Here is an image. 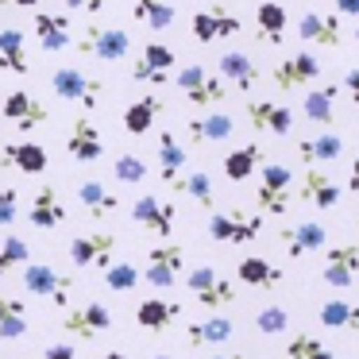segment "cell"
<instances>
[{
    "instance_id": "cell-1",
    "label": "cell",
    "mask_w": 359,
    "mask_h": 359,
    "mask_svg": "<svg viewBox=\"0 0 359 359\" xmlns=\"http://www.w3.org/2000/svg\"><path fill=\"white\" fill-rule=\"evenodd\" d=\"M78 50L89 58H101V62H120V58H128V50H132V35H128L124 27L89 20L81 39H78Z\"/></svg>"
},
{
    "instance_id": "cell-2",
    "label": "cell",
    "mask_w": 359,
    "mask_h": 359,
    "mask_svg": "<svg viewBox=\"0 0 359 359\" xmlns=\"http://www.w3.org/2000/svg\"><path fill=\"white\" fill-rule=\"evenodd\" d=\"M24 290L32 297H47L58 309H66V305H70V294H74V278L62 271H55L50 263H24Z\"/></svg>"
},
{
    "instance_id": "cell-3",
    "label": "cell",
    "mask_w": 359,
    "mask_h": 359,
    "mask_svg": "<svg viewBox=\"0 0 359 359\" xmlns=\"http://www.w3.org/2000/svg\"><path fill=\"white\" fill-rule=\"evenodd\" d=\"M186 290L194 294L197 305H205V309H224V305L236 302V286L220 271H212L209 263L194 266V271L186 274Z\"/></svg>"
},
{
    "instance_id": "cell-4",
    "label": "cell",
    "mask_w": 359,
    "mask_h": 359,
    "mask_svg": "<svg viewBox=\"0 0 359 359\" xmlns=\"http://www.w3.org/2000/svg\"><path fill=\"white\" fill-rule=\"evenodd\" d=\"M50 89H55V93L62 97V101L78 104L81 112H93L97 104H101V97H104L101 81H93L89 74L74 70V66H58L55 78H50Z\"/></svg>"
},
{
    "instance_id": "cell-5",
    "label": "cell",
    "mask_w": 359,
    "mask_h": 359,
    "mask_svg": "<svg viewBox=\"0 0 359 359\" xmlns=\"http://www.w3.org/2000/svg\"><path fill=\"white\" fill-rule=\"evenodd\" d=\"M174 86H178L182 97H186L189 104H197V109H217V104L224 101V81H220L217 74H209L205 66H182V70L174 74Z\"/></svg>"
},
{
    "instance_id": "cell-6",
    "label": "cell",
    "mask_w": 359,
    "mask_h": 359,
    "mask_svg": "<svg viewBox=\"0 0 359 359\" xmlns=\"http://www.w3.org/2000/svg\"><path fill=\"white\" fill-rule=\"evenodd\" d=\"M259 232H263V217L248 209H228L209 217V236L217 243H251Z\"/></svg>"
},
{
    "instance_id": "cell-7",
    "label": "cell",
    "mask_w": 359,
    "mask_h": 359,
    "mask_svg": "<svg viewBox=\"0 0 359 359\" xmlns=\"http://www.w3.org/2000/svg\"><path fill=\"white\" fill-rule=\"evenodd\" d=\"M66 155H70L74 163H81V166L101 163L104 135H101V128L93 124V116H89V112H78V116H74L70 132H66Z\"/></svg>"
},
{
    "instance_id": "cell-8",
    "label": "cell",
    "mask_w": 359,
    "mask_h": 359,
    "mask_svg": "<svg viewBox=\"0 0 359 359\" xmlns=\"http://www.w3.org/2000/svg\"><path fill=\"white\" fill-rule=\"evenodd\" d=\"M182 266H186V248L182 243H155L147 251V271L140 278H147V286L155 290H170L182 278Z\"/></svg>"
},
{
    "instance_id": "cell-9",
    "label": "cell",
    "mask_w": 359,
    "mask_h": 359,
    "mask_svg": "<svg viewBox=\"0 0 359 359\" xmlns=\"http://www.w3.org/2000/svg\"><path fill=\"white\" fill-rule=\"evenodd\" d=\"M290 178L294 174L286 170L282 163H266L259 170V186H255V205L271 217H282L290 209Z\"/></svg>"
},
{
    "instance_id": "cell-10",
    "label": "cell",
    "mask_w": 359,
    "mask_h": 359,
    "mask_svg": "<svg viewBox=\"0 0 359 359\" xmlns=\"http://www.w3.org/2000/svg\"><path fill=\"white\" fill-rule=\"evenodd\" d=\"M116 236L112 232H89V236H74L70 240V259L74 266L86 271H104L109 263H116Z\"/></svg>"
},
{
    "instance_id": "cell-11",
    "label": "cell",
    "mask_w": 359,
    "mask_h": 359,
    "mask_svg": "<svg viewBox=\"0 0 359 359\" xmlns=\"http://www.w3.org/2000/svg\"><path fill=\"white\" fill-rule=\"evenodd\" d=\"M132 220L143 232L158 236V240L166 243V236H174V224H178V205L147 194V197H140V201H132Z\"/></svg>"
},
{
    "instance_id": "cell-12",
    "label": "cell",
    "mask_w": 359,
    "mask_h": 359,
    "mask_svg": "<svg viewBox=\"0 0 359 359\" xmlns=\"http://www.w3.org/2000/svg\"><path fill=\"white\" fill-rule=\"evenodd\" d=\"M62 328L74 336V340H97L101 332H109L112 328V313L104 309L101 302H86V305H74V309H66L62 317Z\"/></svg>"
},
{
    "instance_id": "cell-13",
    "label": "cell",
    "mask_w": 359,
    "mask_h": 359,
    "mask_svg": "<svg viewBox=\"0 0 359 359\" xmlns=\"http://www.w3.org/2000/svg\"><path fill=\"white\" fill-rule=\"evenodd\" d=\"M170 70H174V50L166 43H147L140 50V58L132 62V81L140 86H166L170 81Z\"/></svg>"
},
{
    "instance_id": "cell-14",
    "label": "cell",
    "mask_w": 359,
    "mask_h": 359,
    "mask_svg": "<svg viewBox=\"0 0 359 359\" xmlns=\"http://www.w3.org/2000/svg\"><path fill=\"white\" fill-rule=\"evenodd\" d=\"M317 78H320V62H317V55H309V50H297V55L282 58V62L274 66V74H271L274 89H282V93L302 89V86H309V81H317Z\"/></svg>"
},
{
    "instance_id": "cell-15",
    "label": "cell",
    "mask_w": 359,
    "mask_h": 359,
    "mask_svg": "<svg viewBox=\"0 0 359 359\" xmlns=\"http://www.w3.org/2000/svg\"><path fill=\"white\" fill-rule=\"evenodd\" d=\"M355 274H359V243H336V248H328L320 282H328L336 290H351Z\"/></svg>"
},
{
    "instance_id": "cell-16",
    "label": "cell",
    "mask_w": 359,
    "mask_h": 359,
    "mask_svg": "<svg viewBox=\"0 0 359 359\" xmlns=\"http://www.w3.org/2000/svg\"><path fill=\"white\" fill-rule=\"evenodd\" d=\"M297 35H302L305 43L336 50L344 43V20L336 16V12H305V16L297 20Z\"/></svg>"
},
{
    "instance_id": "cell-17",
    "label": "cell",
    "mask_w": 359,
    "mask_h": 359,
    "mask_svg": "<svg viewBox=\"0 0 359 359\" xmlns=\"http://www.w3.org/2000/svg\"><path fill=\"white\" fill-rule=\"evenodd\" d=\"M4 120H8V124H16L20 132H32V128H39L43 120L50 116L47 112V104L39 101V97H32L27 93V89H12L8 97H4Z\"/></svg>"
},
{
    "instance_id": "cell-18",
    "label": "cell",
    "mask_w": 359,
    "mask_h": 359,
    "mask_svg": "<svg viewBox=\"0 0 359 359\" xmlns=\"http://www.w3.org/2000/svg\"><path fill=\"white\" fill-rule=\"evenodd\" d=\"M0 163L12 166V170L20 174H47L50 166V155L43 143H32V140H12L0 147Z\"/></svg>"
},
{
    "instance_id": "cell-19",
    "label": "cell",
    "mask_w": 359,
    "mask_h": 359,
    "mask_svg": "<svg viewBox=\"0 0 359 359\" xmlns=\"http://www.w3.org/2000/svg\"><path fill=\"white\" fill-rule=\"evenodd\" d=\"M240 32H243L240 16L224 12L220 4H212V8H205V12H197V16H194V39H197V43L232 39V35H240Z\"/></svg>"
},
{
    "instance_id": "cell-20",
    "label": "cell",
    "mask_w": 359,
    "mask_h": 359,
    "mask_svg": "<svg viewBox=\"0 0 359 359\" xmlns=\"http://www.w3.org/2000/svg\"><path fill=\"white\" fill-rule=\"evenodd\" d=\"M236 278H240L243 286H251V290L274 294V290H282V282H286V271L274 266L271 259H263V255H243L240 263H236Z\"/></svg>"
},
{
    "instance_id": "cell-21",
    "label": "cell",
    "mask_w": 359,
    "mask_h": 359,
    "mask_svg": "<svg viewBox=\"0 0 359 359\" xmlns=\"http://www.w3.org/2000/svg\"><path fill=\"white\" fill-rule=\"evenodd\" d=\"M278 236H282V251H286L290 259H302V255H309V251H317V248H325V243H328L325 224H317V220L290 224V228H282Z\"/></svg>"
},
{
    "instance_id": "cell-22",
    "label": "cell",
    "mask_w": 359,
    "mask_h": 359,
    "mask_svg": "<svg viewBox=\"0 0 359 359\" xmlns=\"http://www.w3.org/2000/svg\"><path fill=\"white\" fill-rule=\"evenodd\" d=\"M186 132H189V143L209 147V143H224L236 132V120L228 112H201V116H189Z\"/></svg>"
},
{
    "instance_id": "cell-23",
    "label": "cell",
    "mask_w": 359,
    "mask_h": 359,
    "mask_svg": "<svg viewBox=\"0 0 359 359\" xmlns=\"http://www.w3.org/2000/svg\"><path fill=\"white\" fill-rule=\"evenodd\" d=\"M27 220H32L35 228H43V232L66 224V205H62V197H58L55 186H39V189H35L32 209H27Z\"/></svg>"
},
{
    "instance_id": "cell-24",
    "label": "cell",
    "mask_w": 359,
    "mask_h": 359,
    "mask_svg": "<svg viewBox=\"0 0 359 359\" xmlns=\"http://www.w3.org/2000/svg\"><path fill=\"white\" fill-rule=\"evenodd\" d=\"M297 197H302L305 205H317V209L328 212V209H336V201H340V186H336V182L328 178L325 170H317V166H305Z\"/></svg>"
},
{
    "instance_id": "cell-25",
    "label": "cell",
    "mask_w": 359,
    "mask_h": 359,
    "mask_svg": "<svg viewBox=\"0 0 359 359\" xmlns=\"http://www.w3.org/2000/svg\"><path fill=\"white\" fill-rule=\"evenodd\" d=\"M248 120L266 135H290V128H294L290 109L278 101H248Z\"/></svg>"
},
{
    "instance_id": "cell-26",
    "label": "cell",
    "mask_w": 359,
    "mask_h": 359,
    "mask_svg": "<svg viewBox=\"0 0 359 359\" xmlns=\"http://www.w3.org/2000/svg\"><path fill=\"white\" fill-rule=\"evenodd\" d=\"M0 70L16 74V78H27L32 74V62H27V39L20 27H0Z\"/></svg>"
},
{
    "instance_id": "cell-27",
    "label": "cell",
    "mask_w": 359,
    "mask_h": 359,
    "mask_svg": "<svg viewBox=\"0 0 359 359\" xmlns=\"http://www.w3.org/2000/svg\"><path fill=\"white\" fill-rule=\"evenodd\" d=\"M220 81H232L240 93H251V86L259 81L255 58H248L243 50H224L220 55Z\"/></svg>"
},
{
    "instance_id": "cell-28",
    "label": "cell",
    "mask_w": 359,
    "mask_h": 359,
    "mask_svg": "<svg viewBox=\"0 0 359 359\" xmlns=\"http://www.w3.org/2000/svg\"><path fill=\"white\" fill-rule=\"evenodd\" d=\"M182 305L178 302H166V297H143L140 309H135V320H140V328H147V332H166V328L178 320Z\"/></svg>"
},
{
    "instance_id": "cell-29",
    "label": "cell",
    "mask_w": 359,
    "mask_h": 359,
    "mask_svg": "<svg viewBox=\"0 0 359 359\" xmlns=\"http://www.w3.org/2000/svg\"><path fill=\"white\" fill-rule=\"evenodd\" d=\"M255 32L266 47H282L286 43V8L278 0H263L255 8Z\"/></svg>"
},
{
    "instance_id": "cell-30",
    "label": "cell",
    "mask_w": 359,
    "mask_h": 359,
    "mask_svg": "<svg viewBox=\"0 0 359 359\" xmlns=\"http://www.w3.org/2000/svg\"><path fill=\"white\" fill-rule=\"evenodd\" d=\"M317 320L325 328H336V332H359V302L328 297V302L317 309Z\"/></svg>"
},
{
    "instance_id": "cell-31",
    "label": "cell",
    "mask_w": 359,
    "mask_h": 359,
    "mask_svg": "<svg viewBox=\"0 0 359 359\" xmlns=\"http://www.w3.org/2000/svg\"><path fill=\"white\" fill-rule=\"evenodd\" d=\"M78 201L86 205V217H89V220H104V217H112V212L120 209V197L112 194L109 186L93 182V178L78 186Z\"/></svg>"
},
{
    "instance_id": "cell-32",
    "label": "cell",
    "mask_w": 359,
    "mask_h": 359,
    "mask_svg": "<svg viewBox=\"0 0 359 359\" xmlns=\"http://www.w3.org/2000/svg\"><path fill=\"white\" fill-rule=\"evenodd\" d=\"M35 35H39V47L43 50H66L70 47V20L62 12H39L35 16Z\"/></svg>"
},
{
    "instance_id": "cell-33",
    "label": "cell",
    "mask_w": 359,
    "mask_h": 359,
    "mask_svg": "<svg viewBox=\"0 0 359 359\" xmlns=\"http://www.w3.org/2000/svg\"><path fill=\"white\" fill-rule=\"evenodd\" d=\"M336 97H340V81H328L305 93V120L309 124H332L336 120Z\"/></svg>"
},
{
    "instance_id": "cell-34",
    "label": "cell",
    "mask_w": 359,
    "mask_h": 359,
    "mask_svg": "<svg viewBox=\"0 0 359 359\" xmlns=\"http://www.w3.org/2000/svg\"><path fill=\"white\" fill-rule=\"evenodd\" d=\"M236 332V325L224 317V313H217V317L201 320V325H189L186 328V344L189 348H212V344H228Z\"/></svg>"
},
{
    "instance_id": "cell-35",
    "label": "cell",
    "mask_w": 359,
    "mask_h": 359,
    "mask_svg": "<svg viewBox=\"0 0 359 359\" xmlns=\"http://www.w3.org/2000/svg\"><path fill=\"white\" fill-rule=\"evenodd\" d=\"M158 112H163V101H158L155 93L132 101V104L124 109V132H128V135H147L151 128H155Z\"/></svg>"
},
{
    "instance_id": "cell-36",
    "label": "cell",
    "mask_w": 359,
    "mask_h": 359,
    "mask_svg": "<svg viewBox=\"0 0 359 359\" xmlns=\"http://www.w3.org/2000/svg\"><path fill=\"white\" fill-rule=\"evenodd\" d=\"M297 155L305 166H320V163H336L344 155V140L336 132L317 135V140H297Z\"/></svg>"
},
{
    "instance_id": "cell-37",
    "label": "cell",
    "mask_w": 359,
    "mask_h": 359,
    "mask_svg": "<svg viewBox=\"0 0 359 359\" xmlns=\"http://www.w3.org/2000/svg\"><path fill=\"white\" fill-rule=\"evenodd\" d=\"M259 163H263L259 143H243V147H236V151H228V155H224V178L240 186V182H248L251 174L259 170Z\"/></svg>"
},
{
    "instance_id": "cell-38",
    "label": "cell",
    "mask_w": 359,
    "mask_h": 359,
    "mask_svg": "<svg viewBox=\"0 0 359 359\" xmlns=\"http://www.w3.org/2000/svg\"><path fill=\"white\" fill-rule=\"evenodd\" d=\"M27 332V302L0 294V340H20Z\"/></svg>"
},
{
    "instance_id": "cell-39",
    "label": "cell",
    "mask_w": 359,
    "mask_h": 359,
    "mask_svg": "<svg viewBox=\"0 0 359 359\" xmlns=\"http://www.w3.org/2000/svg\"><path fill=\"white\" fill-rule=\"evenodd\" d=\"M174 189H178V194H186V197H194V205L197 209H212V205H217V194H212V178L205 170H194V174H186L182 170L178 178L170 182Z\"/></svg>"
},
{
    "instance_id": "cell-40",
    "label": "cell",
    "mask_w": 359,
    "mask_h": 359,
    "mask_svg": "<svg viewBox=\"0 0 359 359\" xmlns=\"http://www.w3.org/2000/svg\"><path fill=\"white\" fill-rule=\"evenodd\" d=\"M158 166H163V182H166V186H170V182L174 178H178V174L182 170H186V147H182V143H178V135H174V132H163V135H158Z\"/></svg>"
},
{
    "instance_id": "cell-41",
    "label": "cell",
    "mask_w": 359,
    "mask_h": 359,
    "mask_svg": "<svg viewBox=\"0 0 359 359\" xmlns=\"http://www.w3.org/2000/svg\"><path fill=\"white\" fill-rule=\"evenodd\" d=\"M132 20H143L151 32H166L174 24V4H166V0H132Z\"/></svg>"
},
{
    "instance_id": "cell-42",
    "label": "cell",
    "mask_w": 359,
    "mask_h": 359,
    "mask_svg": "<svg viewBox=\"0 0 359 359\" xmlns=\"http://www.w3.org/2000/svg\"><path fill=\"white\" fill-rule=\"evenodd\" d=\"M286 359H336L328 344H320L313 332H294L286 340Z\"/></svg>"
},
{
    "instance_id": "cell-43",
    "label": "cell",
    "mask_w": 359,
    "mask_h": 359,
    "mask_svg": "<svg viewBox=\"0 0 359 359\" xmlns=\"http://www.w3.org/2000/svg\"><path fill=\"white\" fill-rule=\"evenodd\" d=\"M32 263V248H27L24 236H4L0 240V278L8 271H16V266Z\"/></svg>"
},
{
    "instance_id": "cell-44",
    "label": "cell",
    "mask_w": 359,
    "mask_h": 359,
    "mask_svg": "<svg viewBox=\"0 0 359 359\" xmlns=\"http://www.w3.org/2000/svg\"><path fill=\"white\" fill-rule=\"evenodd\" d=\"M101 278L112 294H132V290L140 286V271H135L132 263H109L101 271Z\"/></svg>"
},
{
    "instance_id": "cell-45",
    "label": "cell",
    "mask_w": 359,
    "mask_h": 359,
    "mask_svg": "<svg viewBox=\"0 0 359 359\" xmlns=\"http://www.w3.org/2000/svg\"><path fill=\"white\" fill-rule=\"evenodd\" d=\"M255 328L263 336L286 332V328H290V309H286V305H266V309H259L255 313Z\"/></svg>"
},
{
    "instance_id": "cell-46",
    "label": "cell",
    "mask_w": 359,
    "mask_h": 359,
    "mask_svg": "<svg viewBox=\"0 0 359 359\" xmlns=\"http://www.w3.org/2000/svg\"><path fill=\"white\" fill-rule=\"evenodd\" d=\"M112 174H116V182H124V186H140V182L147 178V163H143L140 155H120L116 163H112Z\"/></svg>"
},
{
    "instance_id": "cell-47",
    "label": "cell",
    "mask_w": 359,
    "mask_h": 359,
    "mask_svg": "<svg viewBox=\"0 0 359 359\" xmlns=\"http://www.w3.org/2000/svg\"><path fill=\"white\" fill-rule=\"evenodd\" d=\"M20 194L12 186H0V228H12L16 224V217H20Z\"/></svg>"
},
{
    "instance_id": "cell-48",
    "label": "cell",
    "mask_w": 359,
    "mask_h": 359,
    "mask_svg": "<svg viewBox=\"0 0 359 359\" xmlns=\"http://www.w3.org/2000/svg\"><path fill=\"white\" fill-rule=\"evenodd\" d=\"M70 12H86V16H97L104 8V0H62Z\"/></svg>"
},
{
    "instance_id": "cell-49",
    "label": "cell",
    "mask_w": 359,
    "mask_h": 359,
    "mask_svg": "<svg viewBox=\"0 0 359 359\" xmlns=\"http://www.w3.org/2000/svg\"><path fill=\"white\" fill-rule=\"evenodd\" d=\"M340 89H348V97H351V104L359 109V66H351L348 74H344V86Z\"/></svg>"
},
{
    "instance_id": "cell-50",
    "label": "cell",
    "mask_w": 359,
    "mask_h": 359,
    "mask_svg": "<svg viewBox=\"0 0 359 359\" xmlns=\"http://www.w3.org/2000/svg\"><path fill=\"white\" fill-rule=\"evenodd\" d=\"M43 359H78V351H74L70 344H47V348H43Z\"/></svg>"
},
{
    "instance_id": "cell-51",
    "label": "cell",
    "mask_w": 359,
    "mask_h": 359,
    "mask_svg": "<svg viewBox=\"0 0 359 359\" xmlns=\"http://www.w3.org/2000/svg\"><path fill=\"white\" fill-rule=\"evenodd\" d=\"M332 12L336 16H348V20H359V0H332Z\"/></svg>"
},
{
    "instance_id": "cell-52",
    "label": "cell",
    "mask_w": 359,
    "mask_h": 359,
    "mask_svg": "<svg viewBox=\"0 0 359 359\" xmlns=\"http://www.w3.org/2000/svg\"><path fill=\"white\" fill-rule=\"evenodd\" d=\"M348 194L359 197V155L351 158V170H348Z\"/></svg>"
},
{
    "instance_id": "cell-53",
    "label": "cell",
    "mask_w": 359,
    "mask_h": 359,
    "mask_svg": "<svg viewBox=\"0 0 359 359\" xmlns=\"http://www.w3.org/2000/svg\"><path fill=\"white\" fill-rule=\"evenodd\" d=\"M0 4H4V8H8V4H16V8H39V0H0Z\"/></svg>"
},
{
    "instance_id": "cell-54",
    "label": "cell",
    "mask_w": 359,
    "mask_h": 359,
    "mask_svg": "<svg viewBox=\"0 0 359 359\" xmlns=\"http://www.w3.org/2000/svg\"><path fill=\"white\" fill-rule=\"evenodd\" d=\"M209 359H251V355H243V351H217V355H209Z\"/></svg>"
},
{
    "instance_id": "cell-55",
    "label": "cell",
    "mask_w": 359,
    "mask_h": 359,
    "mask_svg": "<svg viewBox=\"0 0 359 359\" xmlns=\"http://www.w3.org/2000/svg\"><path fill=\"white\" fill-rule=\"evenodd\" d=\"M101 359H128V355H124V351H104Z\"/></svg>"
},
{
    "instance_id": "cell-56",
    "label": "cell",
    "mask_w": 359,
    "mask_h": 359,
    "mask_svg": "<svg viewBox=\"0 0 359 359\" xmlns=\"http://www.w3.org/2000/svg\"><path fill=\"white\" fill-rule=\"evenodd\" d=\"M151 359H174V355H163V351H158V355H151Z\"/></svg>"
},
{
    "instance_id": "cell-57",
    "label": "cell",
    "mask_w": 359,
    "mask_h": 359,
    "mask_svg": "<svg viewBox=\"0 0 359 359\" xmlns=\"http://www.w3.org/2000/svg\"><path fill=\"white\" fill-rule=\"evenodd\" d=\"M355 43H359V27H355Z\"/></svg>"
},
{
    "instance_id": "cell-58",
    "label": "cell",
    "mask_w": 359,
    "mask_h": 359,
    "mask_svg": "<svg viewBox=\"0 0 359 359\" xmlns=\"http://www.w3.org/2000/svg\"><path fill=\"white\" fill-rule=\"evenodd\" d=\"M355 228H359V220H355Z\"/></svg>"
}]
</instances>
